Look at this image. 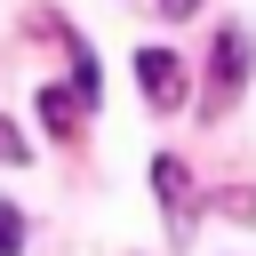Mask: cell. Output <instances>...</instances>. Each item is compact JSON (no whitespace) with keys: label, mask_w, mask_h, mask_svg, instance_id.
Segmentation results:
<instances>
[{"label":"cell","mask_w":256,"mask_h":256,"mask_svg":"<svg viewBox=\"0 0 256 256\" xmlns=\"http://www.w3.org/2000/svg\"><path fill=\"white\" fill-rule=\"evenodd\" d=\"M152 184H160V216H168V240L184 248L192 240V176H184V160H152Z\"/></svg>","instance_id":"6da1fadb"},{"label":"cell","mask_w":256,"mask_h":256,"mask_svg":"<svg viewBox=\"0 0 256 256\" xmlns=\"http://www.w3.org/2000/svg\"><path fill=\"white\" fill-rule=\"evenodd\" d=\"M136 80H144V96H152L160 112H176V104H184V64H176L168 48H144V56H136Z\"/></svg>","instance_id":"7a4b0ae2"},{"label":"cell","mask_w":256,"mask_h":256,"mask_svg":"<svg viewBox=\"0 0 256 256\" xmlns=\"http://www.w3.org/2000/svg\"><path fill=\"white\" fill-rule=\"evenodd\" d=\"M240 80H248V40L224 24V32H216V88H208V104H232Z\"/></svg>","instance_id":"3957f363"},{"label":"cell","mask_w":256,"mask_h":256,"mask_svg":"<svg viewBox=\"0 0 256 256\" xmlns=\"http://www.w3.org/2000/svg\"><path fill=\"white\" fill-rule=\"evenodd\" d=\"M80 104H88L80 88H72V96H64V88H40V120H48L56 136H72V128H80Z\"/></svg>","instance_id":"277c9868"},{"label":"cell","mask_w":256,"mask_h":256,"mask_svg":"<svg viewBox=\"0 0 256 256\" xmlns=\"http://www.w3.org/2000/svg\"><path fill=\"white\" fill-rule=\"evenodd\" d=\"M72 88H80V96H88V104H96V56H88V48H80V40H72Z\"/></svg>","instance_id":"5b68a950"},{"label":"cell","mask_w":256,"mask_h":256,"mask_svg":"<svg viewBox=\"0 0 256 256\" xmlns=\"http://www.w3.org/2000/svg\"><path fill=\"white\" fill-rule=\"evenodd\" d=\"M0 256H24V216L0 200Z\"/></svg>","instance_id":"8992f818"},{"label":"cell","mask_w":256,"mask_h":256,"mask_svg":"<svg viewBox=\"0 0 256 256\" xmlns=\"http://www.w3.org/2000/svg\"><path fill=\"white\" fill-rule=\"evenodd\" d=\"M0 160H8V168H24V136H16L8 120H0Z\"/></svg>","instance_id":"52a82bcc"},{"label":"cell","mask_w":256,"mask_h":256,"mask_svg":"<svg viewBox=\"0 0 256 256\" xmlns=\"http://www.w3.org/2000/svg\"><path fill=\"white\" fill-rule=\"evenodd\" d=\"M192 8H200V0H160V16H192Z\"/></svg>","instance_id":"ba28073f"}]
</instances>
